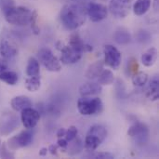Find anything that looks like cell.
Instances as JSON below:
<instances>
[{
	"instance_id": "d6986e66",
	"label": "cell",
	"mask_w": 159,
	"mask_h": 159,
	"mask_svg": "<svg viewBox=\"0 0 159 159\" xmlns=\"http://www.w3.org/2000/svg\"><path fill=\"white\" fill-rule=\"evenodd\" d=\"M103 66H104V62L102 61H97L93 62L87 68L85 76L90 80L97 78L100 75V74L102 72Z\"/></svg>"
},
{
	"instance_id": "277c9868",
	"label": "cell",
	"mask_w": 159,
	"mask_h": 159,
	"mask_svg": "<svg viewBox=\"0 0 159 159\" xmlns=\"http://www.w3.org/2000/svg\"><path fill=\"white\" fill-rule=\"evenodd\" d=\"M107 130L102 125H93L89 128L85 138V148L89 151H95L106 139Z\"/></svg>"
},
{
	"instance_id": "836d02e7",
	"label": "cell",
	"mask_w": 159,
	"mask_h": 159,
	"mask_svg": "<svg viewBox=\"0 0 159 159\" xmlns=\"http://www.w3.org/2000/svg\"><path fill=\"white\" fill-rule=\"evenodd\" d=\"M48 150L52 156H57V154H58V145L57 144H50L49 147L48 148Z\"/></svg>"
},
{
	"instance_id": "d6a6232c",
	"label": "cell",
	"mask_w": 159,
	"mask_h": 159,
	"mask_svg": "<svg viewBox=\"0 0 159 159\" xmlns=\"http://www.w3.org/2000/svg\"><path fill=\"white\" fill-rule=\"evenodd\" d=\"M93 158L98 159H113L115 158L114 155H112L111 153L108 152H101V153H97L93 156Z\"/></svg>"
},
{
	"instance_id": "9c48e42d",
	"label": "cell",
	"mask_w": 159,
	"mask_h": 159,
	"mask_svg": "<svg viewBox=\"0 0 159 159\" xmlns=\"http://www.w3.org/2000/svg\"><path fill=\"white\" fill-rule=\"evenodd\" d=\"M132 0H111L108 10L117 19L126 18L131 9Z\"/></svg>"
},
{
	"instance_id": "7402d4cb",
	"label": "cell",
	"mask_w": 159,
	"mask_h": 159,
	"mask_svg": "<svg viewBox=\"0 0 159 159\" xmlns=\"http://www.w3.org/2000/svg\"><path fill=\"white\" fill-rule=\"evenodd\" d=\"M0 80L2 82L6 83L7 85L14 86L17 84V82L19 80V76L16 72L5 70L2 73H0Z\"/></svg>"
},
{
	"instance_id": "74e56055",
	"label": "cell",
	"mask_w": 159,
	"mask_h": 159,
	"mask_svg": "<svg viewBox=\"0 0 159 159\" xmlns=\"http://www.w3.org/2000/svg\"><path fill=\"white\" fill-rule=\"evenodd\" d=\"M153 6H154V9L156 12L158 11V0H154V2H152Z\"/></svg>"
},
{
	"instance_id": "3957f363",
	"label": "cell",
	"mask_w": 159,
	"mask_h": 159,
	"mask_svg": "<svg viewBox=\"0 0 159 159\" xmlns=\"http://www.w3.org/2000/svg\"><path fill=\"white\" fill-rule=\"evenodd\" d=\"M2 11L7 23L15 26H26L30 22L32 11L22 6H14L11 0L2 2Z\"/></svg>"
},
{
	"instance_id": "2e32d148",
	"label": "cell",
	"mask_w": 159,
	"mask_h": 159,
	"mask_svg": "<svg viewBox=\"0 0 159 159\" xmlns=\"http://www.w3.org/2000/svg\"><path fill=\"white\" fill-rule=\"evenodd\" d=\"M10 106L11 108L16 112H20L25 108L32 107V102L29 99V97L24 95H20L14 97L10 101Z\"/></svg>"
},
{
	"instance_id": "d590c367",
	"label": "cell",
	"mask_w": 159,
	"mask_h": 159,
	"mask_svg": "<svg viewBox=\"0 0 159 159\" xmlns=\"http://www.w3.org/2000/svg\"><path fill=\"white\" fill-rule=\"evenodd\" d=\"M65 133H66V129H63V128H61L58 131H57V138H62L65 136Z\"/></svg>"
},
{
	"instance_id": "8992f818",
	"label": "cell",
	"mask_w": 159,
	"mask_h": 159,
	"mask_svg": "<svg viewBox=\"0 0 159 159\" xmlns=\"http://www.w3.org/2000/svg\"><path fill=\"white\" fill-rule=\"evenodd\" d=\"M38 61L49 72H60L61 70V61L52 53V51L48 48H43L38 50L37 53Z\"/></svg>"
},
{
	"instance_id": "e575fe53",
	"label": "cell",
	"mask_w": 159,
	"mask_h": 159,
	"mask_svg": "<svg viewBox=\"0 0 159 159\" xmlns=\"http://www.w3.org/2000/svg\"><path fill=\"white\" fill-rule=\"evenodd\" d=\"M7 69V62L5 60L0 59V73H2L3 71Z\"/></svg>"
},
{
	"instance_id": "cb8c5ba5",
	"label": "cell",
	"mask_w": 159,
	"mask_h": 159,
	"mask_svg": "<svg viewBox=\"0 0 159 159\" xmlns=\"http://www.w3.org/2000/svg\"><path fill=\"white\" fill-rule=\"evenodd\" d=\"M98 78V83L101 86H108L113 84V82L115 81V75L114 73L111 70H102V72L100 74V75L97 77Z\"/></svg>"
},
{
	"instance_id": "484cf974",
	"label": "cell",
	"mask_w": 159,
	"mask_h": 159,
	"mask_svg": "<svg viewBox=\"0 0 159 159\" xmlns=\"http://www.w3.org/2000/svg\"><path fill=\"white\" fill-rule=\"evenodd\" d=\"M149 76L145 72L137 71L135 74L132 75V84L136 87H143L148 82Z\"/></svg>"
},
{
	"instance_id": "e0dca14e",
	"label": "cell",
	"mask_w": 159,
	"mask_h": 159,
	"mask_svg": "<svg viewBox=\"0 0 159 159\" xmlns=\"http://www.w3.org/2000/svg\"><path fill=\"white\" fill-rule=\"evenodd\" d=\"M146 97L153 102H156L159 99V80L157 75H155L150 80L146 89Z\"/></svg>"
},
{
	"instance_id": "f546056e",
	"label": "cell",
	"mask_w": 159,
	"mask_h": 159,
	"mask_svg": "<svg viewBox=\"0 0 159 159\" xmlns=\"http://www.w3.org/2000/svg\"><path fill=\"white\" fill-rule=\"evenodd\" d=\"M10 151L11 150L8 147H7V144L3 143L1 149H0V156L3 158H13L14 157V154L11 153Z\"/></svg>"
},
{
	"instance_id": "5b68a950",
	"label": "cell",
	"mask_w": 159,
	"mask_h": 159,
	"mask_svg": "<svg viewBox=\"0 0 159 159\" xmlns=\"http://www.w3.org/2000/svg\"><path fill=\"white\" fill-rule=\"evenodd\" d=\"M77 110L82 116H92L102 113L103 104L99 98L81 97L77 101Z\"/></svg>"
},
{
	"instance_id": "44dd1931",
	"label": "cell",
	"mask_w": 159,
	"mask_h": 159,
	"mask_svg": "<svg viewBox=\"0 0 159 159\" xmlns=\"http://www.w3.org/2000/svg\"><path fill=\"white\" fill-rule=\"evenodd\" d=\"M26 75L28 76H38L40 75V63L38 60L31 57L28 60L26 65Z\"/></svg>"
},
{
	"instance_id": "4dcf8cb0",
	"label": "cell",
	"mask_w": 159,
	"mask_h": 159,
	"mask_svg": "<svg viewBox=\"0 0 159 159\" xmlns=\"http://www.w3.org/2000/svg\"><path fill=\"white\" fill-rule=\"evenodd\" d=\"M138 68H139V66H138L137 61L135 59L131 58L129 61V62H128V70H129V73H130V74L133 75V74H135L138 71Z\"/></svg>"
},
{
	"instance_id": "f1b7e54d",
	"label": "cell",
	"mask_w": 159,
	"mask_h": 159,
	"mask_svg": "<svg viewBox=\"0 0 159 159\" xmlns=\"http://www.w3.org/2000/svg\"><path fill=\"white\" fill-rule=\"evenodd\" d=\"M77 133H78L77 128L75 127V126H70L69 129L66 130V133H65L64 138L66 139V141L68 143H70L71 141H73L77 136Z\"/></svg>"
},
{
	"instance_id": "5bb4252c",
	"label": "cell",
	"mask_w": 159,
	"mask_h": 159,
	"mask_svg": "<svg viewBox=\"0 0 159 159\" xmlns=\"http://www.w3.org/2000/svg\"><path fill=\"white\" fill-rule=\"evenodd\" d=\"M18 54V47L10 38H2L0 40V55L5 59H12Z\"/></svg>"
},
{
	"instance_id": "ba28073f",
	"label": "cell",
	"mask_w": 159,
	"mask_h": 159,
	"mask_svg": "<svg viewBox=\"0 0 159 159\" xmlns=\"http://www.w3.org/2000/svg\"><path fill=\"white\" fill-rule=\"evenodd\" d=\"M19 118L12 113L6 111L0 115V135L7 136L19 127Z\"/></svg>"
},
{
	"instance_id": "7c38bea8",
	"label": "cell",
	"mask_w": 159,
	"mask_h": 159,
	"mask_svg": "<svg viewBox=\"0 0 159 159\" xmlns=\"http://www.w3.org/2000/svg\"><path fill=\"white\" fill-rule=\"evenodd\" d=\"M87 15L93 22H99L107 18L108 7L99 3H89L86 6Z\"/></svg>"
},
{
	"instance_id": "4316f807",
	"label": "cell",
	"mask_w": 159,
	"mask_h": 159,
	"mask_svg": "<svg viewBox=\"0 0 159 159\" xmlns=\"http://www.w3.org/2000/svg\"><path fill=\"white\" fill-rule=\"evenodd\" d=\"M70 143H72V144H71L70 147L68 146V148H67V151H69L68 152L69 155L75 156L76 154H79L82 151V149H83V143H82V141H81L80 138H77V136H76Z\"/></svg>"
},
{
	"instance_id": "83f0119b",
	"label": "cell",
	"mask_w": 159,
	"mask_h": 159,
	"mask_svg": "<svg viewBox=\"0 0 159 159\" xmlns=\"http://www.w3.org/2000/svg\"><path fill=\"white\" fill-rule=\"evenodd\" d=\"M37 20H38V12L37 10H33L32 11V15H31V19H30V25H31V29L33 31V33L34 34H40V28L39 25L37 23Z\"/></svg>"
},
{
	"instance_id": "4fadbf2b",
	"label": "cell",
	"mask_w": 159,
	"mask_h": 159,
	"mask_svg": "<svg viewBox=\"0 0 159 159\" xmlns=\"http://www.w3.org/2000/svg\"><path fill=\"white\" fill-rule=\"evenodd\" d=\"M20 120L26 129H32L39 122L40 114L37 110L28 107L20 111Z\"/></svg>"
},
{
	"instance_id": "1f68e13d",
	"label": "cell",
	"mask_w": 159,
	"mask_h": 159,
	"mask_svg": "<svg viewBox=\"0 0 159 159\" xmlns=\"http://www.w3.org/2000/svg\"><path fill=\"white\" fill-rule=\"evenodd\" d=\"M57 145H58V148H60V149H61V151L65 152V151H67L69 143L66 141V139H65L64 137H62V138H58Z\"/></svg>"
},
{
	"instance_id": "ffe728a7",
	"label": "cell",
	"mask_w": 159,
	"mask_h": 159,
	"mask_svg": "<svg viewBox=\"0 0 159 159\" xmlns=\"http://www.w3.org/2000/svg\"><path fill=\"white\" fill-rule=\"evenodd\" d=\"M151 5L152 0H136L132 4L133 13L136 16H143L150 9Z\"/></svg>"
},
{
	"instance_id": "30bf717a",
	"label": "cell",
	"mask_w": 159,
	"mask_h": 159,
	"mask_svg": "<svg viewBox=\"0 0 159 159\" xmlns=\"http://www.w3.org/2000/svg\"><path fill=\"white\" fill-rule=\"evenodd\" d=\"M33 142V134L32 132L27 130H22L19 134L11 137L7 141V147L11 151H16L20 148H23L31 144Z\"/></svg>"
},
{
	"instance_id": "7a4b0ae2",
	"label": "cell",
	"mask_w": 159,
	"mask_h": 159,
	"mask_svg": "<svg viewBox=\"0 0 159 159\" xmlns=\"http://www.w3.org/2000/svg\"><path fill=\"white\" fill-rule=\"evenodd\" d=\"M87 17L86 6L80 3H70L65 5L61 8L60 14L62 25L70 31L81 27L86 22Z\"/></svg>"
},
{
	"instance_id": "52a82bcc",
	"label": "cell",
	"mask_w": 159,
	"mask_h": 159,
	"mask_svg": "<svg viewBox=\"0 0 159 159\" xmlns=\"http://www.w3.org/2000/svg\"><path fill=\"white\" fill-rule=\"evenodd\" d=\"M128 135L132 138L138 145H144L149 142L150 130L144 123L136 122L129 129Z\"/></svg>"
},
{
	"instance_id": "8d00e7d4",
	"label": "cell",
	"mask_w": 159,
	"mask_h": 159,
	"mask_svg": "<svg viewBox=\"0 0 159 159\" xmlns=\"http://www.w3.org/2000/svg\"><path fill=\"white\" fill-rule=\"evenodd\" d=\"M48 153V148L44 147V148H42V149L39 151V156H40V157H46Z\"/></svg>"
},
{
	"instance_id": "9a60e30c",
	"label": "cell",
	"mask_w": 159,
	"mask_h": 159,
	"mask_svg": "<svg viewBox=\"0 0 159 159\" xmlns=\"http://www.w3.org/2000/svg\"><path fill=\"white\" fill-rule=\"evenodd\" d=\"M102 87L98 82H87L79 87V94L81 97H89L100 94Z\"/></svg>"
},
{
	"instance_id": "ac0fdd59",
	"label": "cell",
	"mask_w": 159,
	"mask_h": 159,
	"mask_svg": "<svg viewBox=\"0 0 159 159\" xmlns=\"http://www.w3.org/2000/svg\"><path fill=\"white\" fill-rule=\"evenodd\" d=\"M157 57H158V52H157V49L156 48H148L147 50H145L143 55H142V58H141V61H142V63L146 66V67H151L153 66L157 60Z\"/></svg>"
},
{
	"instance_id": "6da1fadb",
	"label": "cell",
	"mask_w": 159,
	"mask_h": 159,
	"mask_svg": "<svg viewBox=\"0 0 159 159\" xmlns=\"http://www.w3.org/2000/svg\"><path fill=\"white\" fill-rule=\"evenodd\" d=\"M56 48L61 52V61L64 64H74L78 62L85 52H90L93 48L84 43L77 34L70 36L69 44L64 45L61 41L57 42Z\"/></svg>"
},
{
	"instance_id": "8fae6325",
	"label": "cell",
	"mask_w": 159,
	"mask_h": 159,
	"mask_svg": "<svg viewBox=\"0 0 159 159\" xmlns=\"http://www.w3.org/2000/svg\"><path fill=\"white\" fill-rule=\"evenodd\" d=\"M104 52V64L111 67L114 70H117L121 64L122 56L120 51L113 45H105L103 48Z\"/></svg>"
},
{
	"instance_id": "603a6c76",
	"label": "cell",
	"mask_w": 159,
	"mask_h": 159,
	"mask_svg": "<svg viewBox=\"0 0 159 159\" xmlns=\"http://www.w3.org/2000/svg\"><path fill=\"white\" fill-rule=\"evenodd\" d=\"M114 39L118 45L126 46L130 43L131 41V36L129 33L126 30H117L114 34Z\"/></svg>"
},
{
	"instance_id": "d4e9b609",
	"label": "cell",
	"mask_w": 159,
	"mask_h": 159,
	"mask_svg": "<svg viewBox=\"0 0 159 159\" xmlns=\"http://www.w3.org/2000/svg\"><path fill=\"white\" fill-rule=\"evenodd\" d=\"M41 87V78L38 76H28L25 79V88L31 92L37 91Z\"/></svg>"
},
{
	"instance_id": "f35d334b",
	"label": "cell",
	"mask_w": 159,
	"mask_h": 159,
	"mask_svg": "<svg viewBox=\"0 0 159 159\" xmlns=\"http://www.w3.org/2000/svg\"><path fill=\"white\" fill-rule=\"evenodd\" d=\"M0 143H1V142H0Z\"/></svg>"
}]
</instances>
